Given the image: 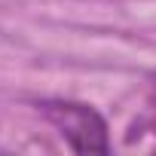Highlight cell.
<instances>
[{"label":"cell","instance_id":"cell-1","mask_svg":"<svg viewBox=\"0 0 156 156\" xmlns=\"http://www.w3.org/2000/svg\"><path fill=\"white\" fill-rule=\"evenodd\" d=\"M37 110L58 129L73 153H110V132L104 116L83 101H40Z\"/></svg>","mask_w":156,"mask_h":156},{"label":"cell","instance_id":"cell-2","mask_svg":"<svg viewBox=\"0 0 156 156\" xmlns=\"http://www.w3.org/2000/svg\"><path fill=\"white\" fill-rule=\"evenodd\" d=\"M129 132H141V135H150V138H153V150H156V110H153V113H147L144 119H138V122H135Z\"/></svg>","mask_w":156,"mask_h":156}]
</instances>
